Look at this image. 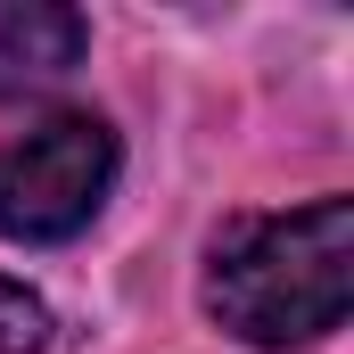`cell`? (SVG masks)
Masks as SVG:
<instances>
[{
  "instance_id": "obj_1",
  "label": "cell",
  "mask_w": 354,
  "mask_h": 354,
  "mask_svg": "<svg viewBox=\"0 0 354 354\" xmlns=\"http://www.w3.org/2000/svg\"><path fill=\"white\" fill-rule=\"evenodd\" d=\"M354 305V206L313 198L297 214H248L214 239L206 313L248 346H313Z\"/></svg>"
},
{
  "instance_id": "obj_2",
  "label": "cell",
  "mask_w": 354,
  "mask_h": 354,
  "mask_svg": "<svg viewBox=\"0 0 354 354\" xmlns=\"http://www.w3.org/2000/svg\"><path fill=\"white\" fill-rule=\"evenodd\" d=\"M107 181H115V132L99 115H50L0 149V231L33 248L75 239L107 206Z\"/></svg>"
},
{
  "instance_id": "obj_3",
  "label": "cell",
  "mask_w": 354,
  "mask_h": 354,
  "mask_svg": "<svg viewBox=\"0 0 354 354\" xmlns=\"http://www.w3.org/2000/svg\"><path fill=\"white\" fill-rule=\"evenodd\" d=\"M91 50V25L50 0H0V91H50Z\"/></svg>"
},
{
  "instance_id": "obj_4",
  "label": "cell",
  "mask_w": 354,
  "mask_h": 354,
  "mask_svg": "<svg viewBox=\"0 0 354 354\" xmlns=\"http://www.w3.org/2000/svg\"><path fill=\"white\" fill-rule=\"evenodd\" d=\"M41 346H50V305L0 272V354H41Z\"/></svg>"
}]
</instances>
